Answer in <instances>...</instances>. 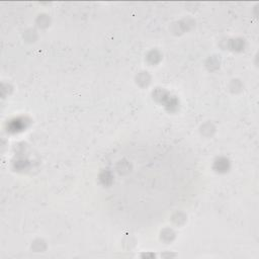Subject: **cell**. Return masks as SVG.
Masks as SVG:
<instances>
[{
    "instance_id": "obj_1",
    "label": "cell",
    "mask_w": 259,
    "mask_h": 259,
    "mask_svg": "<svg viewBox=\"0 0 259 259\" xmlns=\"http://www.w3.org/2000/svg\"><path fill=\"white\" fill-rule=\"evenodd\" d=\"M194 163L185 150L166 142L138 141L114 150L101 182L114 217L133 225L161 220L188 192Z\"/></svg>"
}]
</instances>
